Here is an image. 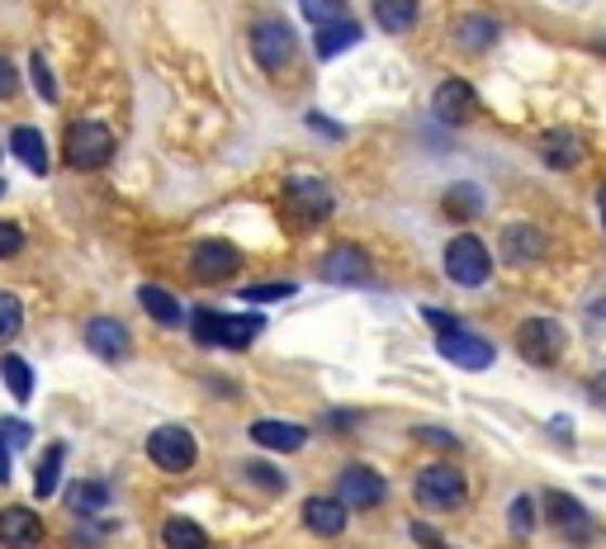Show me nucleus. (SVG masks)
Returning a JSON list of instances; mask_svg holds the SVG:
<instances>
[{
  "instance_id": "nucleus-1",
  "label": "nucleus",
  "mask_w": 606,
  "mask_h": 549,
  "mask_svg": "<svg viewBox=\"0 0 606 549\" xmlns=\"http://www.w3.org/2000/svg\"><path fill=\"white\" fill-rule=\"evenodd\" d=\"M412 498H417L422 512H460L464 498H469V483L455 464H427L412 483Z\"/></svg>"
},
{
  "instance_id": "nucleus-2",
  "label": "nucleus",
  "mask_w": 606,
  "mask_h": 549,
  "mask_svg": "<svg viewBox=\"0 0 606 549\" xmlns=\"http://www.w3.org/2000/svg\"><path fill=\"white\" fill-rule=\"evenodd\" d=\"M62 156L76 171H95V166H105L114 156V133L95 119H76L67 128V138H62Z\"/></svg>"
},
{
  "instance_id": "nucleus-3",
  "label": "nucleus",
  "mask_w": 606,
  "mask_h": 549,
  "mask_svg": "<svg viewBox=\"0 0 606 549\" xmlns=\"http://www.w3.org/2000/svg\"><path fill=\"white\" fill-rule=\"evenodd\" d=\"M446 274L455 284H464V290H479V284H488V274H493V256H488V246L474 232H460L446 246Z\"/></svg>"
},
{
  "instance_id": "nucleus-4",
  "label": "nucleus",
  "mask_w": 606,
  "mask_h": 549,
  "mask_svg": "<svg viewBox=\"0 0 606 549\" xmlns=\"http://www.w3.org/2000/svg\"><path fill=\"white\" fill-rule=\"evenodd\" d=\"M195 436L185 426H157L147 436V460L166 469V474H190L195 469Z\"/></svg>"
},
{
  "instance_id": "nucleus-5",
  "label": "nucleus",
  "mask_w": 606,
  "mask_h": 549,
  "mask_svg": "<svg viewBox=\"0 0 606 549\" xmlns=\"http://www.w3.org/2000/svg\"><path fill=\"white\" fill-rule=\"evenodd\" d=\"M294 29L285 20H256L252 24V58L261 62L266 72H285L294 62Z\"/></svg>"
},
{
  "instance_id": "nucleus-6",
  "label": "nucleus",
  "mask_w": 606,
  "mask_h": 549,
  "mask_svg": "<svg viewBox=\"0 0 606 549\" xmlns=\"http://www.w3.org/2000/svg\"><path fill=\"white\" fill-rule=\"evenodd\" d=\"M564 346H569V336H564V327L554 318H526L517 327V350L531 365H554L564 356Z\"/></svg>"
},
{
  "instance_id": "nucleus-7",
  "label": "nucleus",
  "mask_w": 606,
  "mask_h": 549,
  "mask_svg": "<svg viewBox=\"0 0 606 549\" xmlns=\"http://www.w3.org/2000/svg\"><path fill=\"white\" fill-rule=\"evenodd\" d=\"M285 208L299 218V224H322V218H332L337 200H332V190L322 186V180H313V176H289L285 180Z\"/></svg>"
},
{
  "instance_id": "nucleus-8",
  "label": "nucleus",
  "mask_w": 606,
  "mask_h": 549,
  "mask_svg": "<svg viewBox=\"0 0 606 549\" xmlns=\"http://www.w3.org/2000/svg\"><path fill=\"white\" fill-rule=\"evenodd\" d=\"M337 498L346 507H360V512H375V507L389 498V483H384L375 469L351 464V469H341V478H337Z\"/></svg>"
},
{
  "instance_id": "nucleus-9",
  "label": "nucleus",
  "mask_w": 606,
  "mask_h": 549,
  "mask_svg": "<svg viewBox=\"0 0 606 549\" xmlns=\"http://www.w3.org/2000/svg\"><path fill=\"white\" fill-rule=\"evenodd\" d=\"M545 521H550V526L559 531V535H569L573 545H588L592 531H597V526H592V516H588V507L573 502L569 493H559V488L545 493Z\"/></svg>"
},
{
  "instance_id": "nucleus-10",
  "label": "nucleus",
  "mask_w": 606,
  "mask_h": 549,
  "mask_svg": "<svg viewBox=\"0 0 606 549\" xmlns=\"http://www.w3.org/2000/svg\"><path fill=\"white\" fill-rule=\"evenodd\" d=\"M190 270H195L199 280H228V274L242 270V252L223 238H204V242H195V252H190Z\"/></svg>"
},
{
  "instance_id": "nucleus-11",
  "label": "nucleus",
  "mask_w": 606,
  "mask_h": 549,
  "mask_svg": "<svg viewBox=\"0 0 606 549\" xmlns=\"http://www.w3.org/2000/svg\"><path fill=\"white\" fill-rule=\"evenodd\" d=\"M436 350L450 360V365H460V370H488L493 365V342H483V336H474V332H446V336H436Z\"/></svg>"
},
{
  "instance_id": "nucleus-12",
  "label": "nucleus",
  "mask_w": 606,
  "mask_h": 549,
  "mask_svg": "<svg viewBox=\"0 0 606 549\" xmlns=\"http://www.w3.org/2000/svg\"><path fill=\"white\" fill-rule=\"evenodd\" d=\"M431 114H436V119H441L446 128L469 124V114H474V86L460 81V76L441 81V86H436V95H431Z\"/></svg>"
},
{
  "instance_id": "nucleus-13",
  "label": "nucleus",
  "mask_w": 606,
  "mask_h": 549,
  "mask_svg": "<svg viewBox=\"0 0 606 549\" xmlns=\"http://www.w3.org/2000/svg\"><path fill=\"white\" fill-rule=\"evenodd\" d=\"M545 252H550V238L536 224H507L502 228V256H507L512 266H536Z\"/></svg>"
},
{
  "instance_id": "nucleus-14",
  "label": "nucleus",
  "mask_w": 606,
  "mask_h": 549,
  "mask_svg": "<svg viewBox=\"0 0 606 549\" xmlns=\"http://www.w3.org/2000/svg\"><path fill=\"white\" fill-rule=\"evenodd\" d=\"M43 540V521L34 507H5L0 512V545L5 549H38Z\"/></svg>"
},
{
  "instance_id": "nucleus-15",
  "label": "nucleus",
  "mask_w": 606,
  "mask_h": 549,
  "mask_svg": "<svg viewBox=\"0 0 606 549\" xmlns=\"http://www.w3.org/2000/svg\"><path fill=\"white\" fill-rule=\"evenodd\" d=\"M86 346L95 350L100 360H124L128 356V346H133V336H128V327L119 318H95V322H86Z\"/></svg>"
},
{
  "instance_id": "nucleus-16",
  "label": "nucleus",
  "mask_w": 606,
  "mask_h": 549,
  "mask_svg": "<svg viewBox=\"0 0 606 549\" xmlns=\"http://www.w3.org/2000/svg\"><path fill=\"white\" fill-rule=\"evenodd\" d=\"M583 138L573 133V128H550L545 138H540V156H545V166L554 171H573L578 162H583Z\"/></svg>"
},
{
  "instance_id": "nucleus-17",
  "label": "nucleus",
  "mask_w": 606,
  "mask_h": 549,
  "mask_svg": "<svg viewBox=\"0 0 606 549\" xmlns=\"http://www.w3.org/2000/svg\"><path fill=\"white\" fill-rule=\"evenodd\" d=\"M322 280L332 284H365L370 280V260L356 246H337V252L322 256Z\"/></svg>"
},
{
  "instance_id": "nucleus-18",
  "label": "nucleus",
  "mask_w": 606,
  "mask_h": 549,
  "mask_svg": "<svg viewBox=\"0 0 606 549\" xmlns=\"http://www.w3.org/2000/svg\"><path fill=\"white\" fill-rule=\"evenodd\" d=\"M252 441H256V446H266V450L289 455V450H304L308 431H304V426H294V422H275V417H266V422H256V426H252Z\"/></svg>"
},
{
  "instance_id": "nucleus-19",
  "label": "nucleus",
  "mask_w": 606,
  "mask_h": 549,
  "mask_svg": "<svg viewBox=\"0 0 606 549\" xmlns=\"http://www.w3.org/2000/svg\"><path fill=\"white\" fill-rule=\"evenodd\" d=\"M360 43V24L346 15V20H332V24H322L318 38H313V52L322 62H332V58H341L346 48H356Z\"/></svg>"
},
{
  "instance_id": "nucleus-20",
  "label": "nucleus",
  "mask_w": 606,
  "mask_h": 549,
  "mask_svg": "<svg viewBox=\"0 0 606 549\" xmlns=\"http://www.w3.org/2000/svg\"><path fill=\"white\" fill-rule=\"evenodd\" d=\"M304 526L313 535H341L346 531V502L341 498H308L304 502Z\"/></svg>"
},
{
  "instance_id": "nucleus-21",
  "label": "nucleus",
  "mask_w": 606,
  "mask_h": 549,
  "mask_svg": "<svg viewBox=\"0 0 606 549\" xmlns=\"http://www.w3.org/2000/svg\"><path fill=\"white\" fill-rule=\"evenodd\" d=\"M483 208H488V200H483V190L474 186V180H460V186H450L446 200H441V214L455 218V224H469V218H479Z\"/></svg>"
},
{
  "instance_id": "nucleus-22",
  "label": "nucleus",
  "mask_w": 606,
  "mask_h": 549,
  "mask_svg": "<svg viewBox=\"0 0 606 549\" xmlns=\"http://www.w3.org/2000/svg\"><path fill=\"white\" fill-rule=\"evenodd\" d=\"M10 152H15L34 176H48V142H43V133H38L34 124H15V133H10Z\"/></svg>"
},
{
  "instance_id": "nucleus-23",
  "label": "nucleus",
  "mask_w": 606,
  "mask_h": 549,
  "mask_svg": "<svg viewBox=\"0 0 606 549\" xmlns=\"http://www.w3.org/2000/svg\"><path fill=\"white\" fill-rule=\"evenodd\" d=\"M261 318L256 312H218V346L237 350V346H252L261 336Z\"/></svg>"
},
{
  "instance_id": "nucleus-24",
  "label": "nucleus",
  "mask_w": 606,
  "mask_h": 549,
  "mask_svg": "<svg viewBox=\"0 0 606 549\" xmlns=\"http://www.w3.org/2000/svg\"><path fill=\"white\" fill-rule=\"evenodd\" d=\"M138 304H143L147 318L162 322V327L185 322V312H180V298H176L171 290H162V284H143V290H138Z\"/></svg>"
},
{
  "instance_id": "nucleus-25",
  "label": "nucleus",
  "mask_w": 606,
  "mask_h": 549,
  "mask_svg": "<svg viewBox=\"0 0 606 549\" xmlns=\"http://www.w3.org/2000/svg\"><path fill=\"white\" fill-rule=\"evenodd\" d=\"M375 24L384 34H412V24H417V0H375Z\"/></svg>"
},
{
  "instance_id": "nucleus-26",
  "label": "nucleus",
  "mask_w": 606,
  "mask_h": 549,
  "mask_svg": "<svg viewBox=\"0 0 606 549\" xmlns=\"http://www.w3.org/2000/svg\"><path fill=\"white\" fill-rule=\"evenodd\" d=\"M105 502H109V483H100V478H81V483H72L67 488V507L76 516L105 512Z\"/></svg>"
},
{
  "instance_id": "nucleus-27",
  "label": "nucleus",
  "mask_w": 606,
  "mask_h": 549,
  "mask_svg": "<svg viewBox=\"0 0 606 549\" xmlns=\"http://www.w3.org/2000/svg\"><path fill=\"white\" fill-rule=\"evenodd\" d=\"M498 24L493 20H483V15H469V20H460L455 24V43L464 48V52H488L498 43Z\"/></svg>"
},
{
  "instance_id": "nucleus-28",
  "label": "nucleus",
  "mask_w": 606,
  "mask_h": 549,
  "mask_svg": "<svg viewBox=\"0 0 606 549\" xmlns=\"http://www.w3.org/2000/svg\"><path fill=\"white\" fill-rule=\"evenodd\" d=\"M162 545H166V549H209V535H204L199 521L171 516V521L162 526Z\"/></svg>"
},
{
  "instance_id": "nucleus-29",
  "label": "nucleus",
  "mask_w": 606,
  "mask_h": 549,
  "mask_svg": "<svg viewBox=\"0 0 606 549\" xmlns=\"http://www.w3.org/2000/svg\"><path fill=\"white\" fill-rule=\"evenodd\" d=\"M62 460H67V446H48L43 450V460H38V474H34V493H38V498H53V493H57Z\"/></svg>"
},
{
  "instance_id": "nucleus-30",
  "label": "nucleus",
  "mask_w": 606,
  "mask_h": 549,
  "mask_svg": "<svg viewBox=\"0 0 606 549\" xmlns=\"http://www.w3.org/2000/svg\"><path fill=\"white\" fill-rule=\"evenodd\" d=\"M0 379H5V388H10V394H15L20 403L34 398V370H29V365H24L20 356H5V360H0Z\"/></svg>"
},
{
  "instance_id": "nucleus-31",
  "label": "nucleus",
  "mask_w": 606,
  "mask_h": 549,
  "mask_svg": "<svg viewBox=\"0 0 606 549\" xmlns=\"http://www.w3.org/2000/svg\"><path fill=\"white\" fill-rule=\"evenodd\" d=\"M507 526H512V535H517V540H526V535H531V526H536V498H512V507H507Z\"/></svg>"
},
{
  "instance_id": "nucleus-32",
  "label": "nucleus",
  "mask_w": 606,
  "mask_h": 549,
  "mask_svg": "<svg viewBox=\"0 0 606 549\" xmlns=\"http://www.w3.org/2000/svg\"><path fill=\"white\" fill-rule=\"evenodd\" d=\"M20 327H24V304H20L15 294L0 290V342H10Z\"/></svg>"
},
{
  "instance_id": "nucleus-33",
  "label": "nucleus",
  "mask_w": 606,
  "mask_h": 549,
  "mask_svg": "<svg viewBox=\"0 0 606 549\" xmlns=\"http://www.w3.org/2000/svg\"><path fill=\"white\" fill-rule=\"evenodd\" d=\"M29 76H34V86H38V100L57 104V86H53V72H48L43 52H29Z\"/></svg>"
},
{
  "instance_id": "nucleus-34",
  "label": "nucleus",
  "mask_w": 606,
  "mask_h": 549,
  "mask_svg": "<svg viewBox=\"0 0 606 549\" xmlns=\"http://www.w3.org/2000/svg\"><path fill=\"white\" fill-rule=\"evenodd\" d=\"M299 5H304V15L313 20L318 29L322 24H332V20H346V0H299Z\"/></svg>"
},
{
  "instance_id": "nucleus-35",
  "label": "nucleus",
  "mask_w": 606,
  "mask_h": 549,
  "mask_svg": "<svg viewBox=\"0 0 606 549\" xmlns=\"http://www.w3.org/2000/svg\"><path fill=\"white\" fill-rule=\"evenodd\" d=\"M190 327H195L199 346H218V308H195L190 312Z\"/></svg>"
},
{
  "instance_id": "nucleus-36",
  "label": "nucleus",
  "mask_w": 606,
  "mask_h": 549,
  "mask_svg": "<svg viewBox=\"0 0 606 549\" xmlns=\"http://www.w3.org/2000/svg\"><path fill=\"white\" fill-rule=\"evenodd\" d=\"M0 441H5L10 450H24L34 441V426L20 422V417H0Z\"/></svg>"
},
{
  "instance_id": "nucleus-37",
  "label": "nucleus",
  "mask_w": 606,
  "mask_h": 549,
  "mask_svg": "<svg viewBox=\"0 0 606 549\" xmlns=\"http://www.w3.org/2000/svg\"><path fill=\"white\" fill-rule=\"evenodd\" d=\"M294 284H247L242 290V304H275V298H289Z\"/></svg>"
},
{
  "instance_id": "nucleus-38",
  "label": "nucleus",
  "mask_w": 606,
  "mask_h": 549,
  "mask_svg": "<svg viewBox=\"0 0 606 549\" xmlns=\"http://www.w3.org/2000/svg\"><path fill=\"white\" fill-rule=\"evenodd\" d=\"M247 483H256V488H266V493H285V474L280 469H270V464H247Z\"/></svg>"
},
{
  "instance_id": "nucleus-39",
  "label": "nucleus",
  "mask_w": 606,
  "mask_h": 549,
  "mask_svg": "<svg viewBox=\"0 0 606 549\" xmlns=\"http://www.w3.org/2000/svg\"><path fill=\"white\" fill-rule=\"evenodd\" d=\"M20 252H24V228H20V224H5V218H0V260L20 256Z\"/></svg>"
},
{
  "instance_id": "nucleus-40",
  "label": "nucleus",
  "mask_w": 606,
  "mask_h": 549,
  "mask_svg": "<svg viewBox=\"0 0 606 549\" xmlns=\"http://www.w3.org/2000/svg\"><path fill=\"white\" fill-rule=\"evenodd\" d=\"M422 318H427V327H431L436 336H446V332H460V322L450 318L446 308H431V304H427V308H422Z\"/></svg>"
},
{
  "instance_id": "nucleus-41",
  "label": "nucleus",
  "mask_w": 606,
  "mask_h": 549,
  "mask_svg": "<svg viewBox=\"0 0 606 549\" xmlns=\"http://www.w3.org/2000/svg\"><path fill=\"white\" fill-rule=\"evenodd\" d=\"M20 90V72H15V62L10 58H0V100H10Z\"/></svg>"
},
{
  "instance_id": "nucleus-42",
  "label": "nucleus",
  "mask_w": 606,
  "mask_h": 549,
  "mask_svg": "<svg viewBox=\"0 0 606 549\" xmlns=\"http://www.w3.org/2000/svg\"><path fill=\"white\" fill-rule=\"evenodd\" d=\"M412 540H417L422 549H446V545H441V535H436L431 526H422V521H412Z\"/></svg>"
},
{
  "instance_id": "nucleus-43",
  "label": "nucleus",
  "mask_w": 606,
  "mask_h": 549,
  "mask_svg": "<svg viewBox=\"0 0 606 549\" xmlns=\"http://www.w3.org/2000/svg\"><path fill=\"white\" fill-rule=\"evenodd\" d=\"M417 436H422V441H431V446H446V450H455V446H460V441L450 436V431H436V426H422Z\"/></svg>"
},
{
  "instance_id": "nucleus-44",
  "label": "nucleus",
  "mask_w": 606,
  "mask_h": 549,
  "mask_svg": "<svg viewBox=\"0 0 606 549\" xmlns=\"http://www.w3.org/2000/svg\"><path fill=\"white\" fill-rule=\"evenodd\" d=\"M308 128H313V133H332V138H341V128L332 124V119H322V114H308Z\"/></svg>"
},
{
  "instance_id": "nucleus-45",
  "label": "nucleus",
  "mask_w": 606,
  "mask_h": 549,
  "mask_svg": "<svg viewBox=\"0 0 606 549\" xmlns=\"http://www.w3.org/2000/svg\"><path fill=\"white\" fill-rule=\"evenodd\" d=\"M351 422H360L356 412H327V426L332 431H351Z\"/></svg>"
},
{
  "instance_id": "nucleus-46",
  "label": "nucleus",
  "mask_w": 606,
  "mask_h": 549,
  "mask_svg": "<svg viewBox=\"0 0 606 549\" xmlns=\"http://www.w3.org/2000/svg\"><path fill=\"white\" fill-rule=\"evenodd\" d=\"M588 398H592V403H602V408H606V374L588 379Z\"/></svg>"
},
{
  "instance_id": "nucleus-47",
  "label": "nucleus",
  "mask_w": 606,
  "mask_h": 549,
  "mask_svg": "<svg viewBox=\"0 0 606 549\" xmlns=\"http://www.w3.org/2000/svg\"><path fill=\"white\" fill-rule=\"evenodd\" d=\"M0 483H10V446L0 441Z\"/></svg>"
},
{
  "instance_id": "nucleus-48",
  "label": "nucleus",
  "mask_w": 606,
  "mask_h": 549,
  "mask_svg": "<svg viewBox=\"0 0 606 549\" xmlns=\"http://www.w3.org/2000/svg\"><path fill=\"white\" fill-rule=\"evenodd\" d=\"M597 200H602V218H606V186H602V194H597Z\"/></svg>"
}]
</instances>
